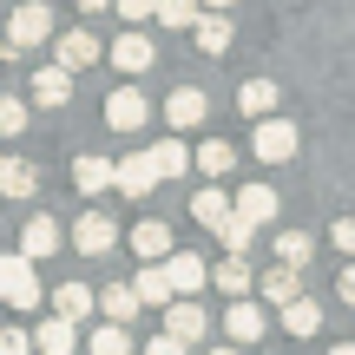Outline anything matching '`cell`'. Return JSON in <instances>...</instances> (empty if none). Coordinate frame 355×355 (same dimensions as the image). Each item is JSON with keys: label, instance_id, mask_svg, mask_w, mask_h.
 <instances>
[{"label": "cell", "instance_id": "6da1fadb", "mask_svg": "<svg viewBox=\"0 0 355 355\" xmlns=\"http://www.w3.org/2000/svg\"><path fill=\"white\" fill-rule=\"evenodd\" d=\"M7 40H13V46H46V40H53V7H46V0H20V7H13L7 13Z\"/></svg>", "mask_w": 355, "mask_h": 355}, {"label": "cell", "instance_id": "7a4b0ae2", "mask_svg": "<svg viewBox=\"0 0 355 355\" xmlns=\"http://www.w3.org/2000/svg\"><path fill=\"white\" fill-rule=\"evenodd\" d=\"M250 152L263 158V165H290V158H296V125H290V119H257Z\"/></svg>", "mask_w": 355, "mask_h": 355}, {"label": "cell", "instance_id": "3957f363", "mask_svg": "<svg viewBox=\"0 0 355 355\" xmlns=\"http://www.w3.org/2000/svg\"><path fill=\"white\" fill-rule=\"evenodd\" d=\"M0 296H7L13 309H40V277H33V263H26L20 250L0 257Z\"/></svg>", "mask_w": 355, "mask_h": 355}, {"label": "cell", "instance_id": "277c9868", "mask_svg": "<svg viewBox=\"0 0 355 355\" xmlns=\"http://www.w3.org/2000/svg\"><path fill=\"white\" fill-rule=\"evenodd\" d=\"M165 283H171V296H198L204 283H211V263H204V257H191V250H171L165 263Z\"/></svg>", "mask_w": 355, "mask_h": 355}, {"label": "cell", "instance_id": "5b68a950", "mask_svg": "<svg viewBox=\"0 0 355 355\" xmlns=\"http://www.w3.org/2000/svg\"><path fill=\"white\" fill-rule=\"evenodd\" d=\"M145 119H152V99H145L139 86H119L112 99H105V125L112 132H139Z\"/></svg>", "mask_w": 355, "mask_h": 355}, {"label": "cell", "instance_id": "8992f818", "mask_svg": "<svg viewBox=\"0 0 355 355\" xmlns=\"http://www.w3.org/2000/svg\"><path fill=\"white\" fill-rule=\"evenodd\" d=\"M73 243H79V257H105L119 243V224L105 211H79V224H73Z\"/></svg>", "mask_w": 355, "mask_h": 355}, {"label": "cell", "instance_id": "52a82bcc", "mask_svg": "<svg viewBox=\"0 0 355 355\" xmlns=\"http://www.w3.org/2000/svg\"><path fill=\"white\" fill-rule=\"evenodd\" d=\"M105 60V46L92 33H60L53 40V66H66V73H86V66H99Z\"/></svg>", "mask_w": 355, "mask_h": 355}, {"label": "cell", "instance_id": "ba28073f", "mask_svg": "<svg viewBox=\"0 0 355 355\" xmlns=\"http://www.w3.org/2000/svg\"><path fill=\"white\" fill-rule=\"evenodd\" d=\"M60 243H66V230L53 224V217H26V224H20V257H26V263H46Z\"/></svg>", "mask_w": 355, "mask_h": 355}, {"label": "cell", "instance_id": "9c48e42d", "mask_svg": "<svg viewBox=\"0 0 355 355\" xmlns=\"http://www.w3.org/2000/svg\"><path fill=\"white\" fill-rule=\"evenodd\" d=\"M204 112H211V99H204L198 86H178L171 99H165V125H171V132H191V125H204Z\"/></svg>", "mask_w": 355, "mask_h": 355}, {"label": "cell", "instance_id": "30bf717a", "mask_svg": "<svg viewBox=\"0 0 355 355\" xmlns=\"http://www.w3.org/2000/svg\"><path fill=\"white\" fill-rule=\"evenodd\" d=\"M152 184H158V171H152V158H145V152L112 158V191H125V198H145Z\"/></svg>", "mask_w": 355, "mask_h": 355}, {"label": "cell", "instance_id": "8fae6325", "mask_svg": "<svg viewBox=\"0 0 355 355\" xmlns=\"http://www.w3.org/2000/svg\"><path fill=\"white\" fill-rule=\"evenodd\" d=\"M165 336H178V343H204V309L198 303H191V296H171V303H165Z\"/></svg>", "mask_w": 355, "mask_h": 355}, {"label": "cell", "instance_id": "7c38bea8", "mask_svg": "<svg viewBox=\"0 0 355 355\" xmlns=\"http://www.w3.org/2000/svg\"><path fill=\"white\" fill-rule=\"evenodd\" d=\"M263 303H250V296H230V309H224V329H230V343H257L263 336Z\"/></svg>", "mask_w": 355, "mask_h": 355}, {"label": "cell", "instance_id": "4fadbf2b", "mask_svg": "<svg viewBox=\"0 0 355 355\" xmlns=\"http://www.w3.org/2000/svg\"><path fill=\"white\" fill-rule=\"evenodd\" d=\"M105 60H112L119 73H145V66L158 60V46H152V40H145V33H119V40H112V53H105Z\"/></svg>", "mask_w": 355, "mask_h": 355}, {"label": "cell", "instance_id": "5bb4252c", "mask_svg": "<svg viewBox=\"0 0 355 355\" xmlns=\"http://www.w3.org/2000/svg\"><path fill=\"white\" fill-rule=\"evenodd\" d=\"M230 211H237V217H250V224H257V230H263V224H270V217H277V211H283V204H277V191H270V184H243V191H237V198H230Z\"/></svg>", "mask_w": 355, "mask_h": 355}, {"label": "cell", "instance_id": "9a60e30c", "mask_svg": "<svg viewBox=\"0 0 355 355\" xmlns=\"http://www.w3.org/2000/svg\"><path fill=\"white\" fill-rule=\"evenodd\" d=\"M33 349H40V355H73V349H79V322L46 316V322L33 329Z\"/></svg>", "mask_w": 355, "mask_h": 355}, {"label": "cell", "instance_id": "2e32d148", "mask_svg": "<svg viewBox=\"0 0 355 355\" xmlns=\"http://www.w3.org/2000/svg\"><path fill=\"white\" fill-rule=\"evenodd\" d=\"M132 250H139L145 263L171 257V224H165V217H145V224H132Z\"/></svg>", "mask_w": 355, "mask_h": 355}, {"label": "cell", "instance_id": "e0dca14e", "mask_svg": "<svg viewBox=\"0 0 355 355\" xmlns=\"http://www.w3.org/2000/svg\"><path fill=\"white\" fill-rule=\"evenodd\" d=\"M191 40H198V53H211V60H217V53H230V40H237V33H230L224 13H198V20H191Z\"/></svg>", "mask_w": 355, "mask_h": 355}, {"label": "cell", "instance_id": "ac0fdd59", "mask_svg": "<svg viewBox=\"0 0 355 355\" xmlns=\"http://www.w3.org/2000/svg\"><path fill=\"white\" fill-rule=\"evenodd\" d=\"M73 99V73L66 66H40L33 73V105H66Z\"/></svg>", "mask_w": 355, "mask_h": 355}, {"label": "cell", "instance_id": "d6986e66", "mask_svg": "<svg viewBox=\"0 0 355 355\" xmlns=\"http://www.w3.org/2000/svg\"><path fill=\"white\" fill-rule=\"evenodd\" d=\"M92 309H105V322H132L145 303L132 296V283H105V296H92Z\"/></svg>", "mask_w": 355, "mask_h": 355}, {"label": "cell", "instance_id": "ffe728a7", "mask_svg": "<svg viewBox=\"0 0 355 355\" xmlns=\"http://www.w3.org/2000/svg\"><path fill=\"white\" fill-rule=\"evenodd\" d=\"M73 184H79V198L112 191V158H73Z\"/></svg>", "mask_w": 355, "mask_h": 355}, {"label": "cell", "instance_id": "44dd1931", "mask_svg": "<svg viewBox=\"0 0 355 355\" xmlns=\"http://www.w3.org/2000/svg\"><path fill=\"white\" fill-rule=\"evenodd\" d=\"M290 296H303V270H290V263H270L263 270V303H290Z\"/></svg>", "mask_w": 355, "mask_h": 355}, {"label": "cell", "instance_id": "7402d4cb", "mask_svg": "<svg viewBox=\"0 0 355 355\" xmlns=\"http://www.w3.org/2000/svg\"><path fill=\"white\" fill-rule=\"evenodd\" d=\"M283 329L290 336H316L322 329V303L316 296H290V303H283Z\"/></svg>", "mask_w": 355, "mask_h": 355}, {"label": "cell", "instance_id": "603a6c76", "mask_svg": "<svg viewBox=\"0 0 355 355\" xmlns=\"http://www.w3.org/2000/svg\"><path fill=\"white\" fill-rule=\"evenodd\" d=\"M191 165H198V171H204V178L217 184V178H230V165H237V152H230L224 139H204L198 152H191Z\"/></svg>", "mask_w": 355, "mask_h": 355}, {"label": "cell", "instance_id": "cb8c5ba5", "mask_svg": "<svg viewBox=\"0 0 355 355\" xmlns=\"http://www.w3.org/2000/svg\"><path fill=\"white\" fill-rule=\"evenodd\" d=\"M270 105H277V86L270 79H243L237 86V112L243 119H270Z\"/></svg>", "mask_w": 355, "mask_h": 355}, {"label": "cell", "instance_id": "d4e9b609", "mask_svg": "<svg viewBox=\"0 0 355 355\" xmlns=\"http://www.w3.org/2000/svg\"><path fill=\"white\" fill-rule=\"evenodd\" d=\"M132 296H139V303H152V309H165V303H171L165 270H158V263H139V277H132Z\"/></svg>", "mask_w": 355, "mask_h": 355}, {"label": "cell", "instance_id": "484cf974", "mask_svg": "<svg viewBox=\"0 0 355 355\" xmlns=\"http://www.w3.org/2000/svg\"><path fill=\"white\" fill-rule=\"evenodd\" d=\"M145 158H152V171H158V178H184V171H191V152H184L178 139H158Z\"/></svg>", "mask_w": 355, "mask_h": 355}, {"label": "cell", "instance_id": "4316f807", "mask_svg": "<svg viewBox=\"0 0 355 355\" xmlns=\"http://www.w3.org/2000/svg\"><path fill=\"white\" fill-rule=\"evenodd\" d=\"M53 316H66V322L92 316V290L86 283H60V290H53Z\"/></svg>", "mask_w": 355, "mask_h": 355}, {"label": "cell", "instance_id": "83f0119b", "mask_svg": "<svg viewBox=\"0 0 355 355\" xmlns=\"http://www.w3.org/2000/svg\"><path fill=\"white\" fill-rule=\"evenodd\" d=\"M191 217H198L204 230H217V224H224V217H230V198H224V191H217V184H204L198 198H191Z\"/></svg>", "mask_w": 355, "mask_h": 355}, {"label": "cell", "instance_id": "f1b7e54d", "mask_svg": "<svg viewBox=\"0 0 355 355\" xmlns=\"http://www.w3.org/2000/svg\"><path fill=\"white\" fill-rule=\"evenodd\" d=\"M309 257H316V237H309V230H283V237H277V263L303 270Z\"/></svg>", "mask_w": 355, "mask_h": 355}, {"label": "cell", "instance_id": "f546056e", "mask_svg": "<svg viewBox=\"0 0 355 355\" xmlns=\"http://www.w3.org/2000/svg\"><path fill=\"white\" fill-rule=\"evenodd\" d=\"M0 191H7V198H33V191H40V171L26 165V158H7V171H0Z\"/></svg>", "mask_w": 355, "mask_h": 355}, {"label": "cell", "instance_id": "4dcf8cb0", "mask_svg": "<svg viewBox=\"0 0 355 355\" xmlns=\"http://www.w3.org/2000/svg\"><path fill=\"white\" fill-rule=\"evenodd\" d=\"M86 349H92V355H132V329H125V322H99Z\"/></svg>", "mask_w": 355, "mask_h": 355}, {"label": "cell", "instance_id": "1f68e13d", "mask_svg": "<svg viewBox=\"0 0 355 355\" xmlns=\"http://www.w3.org/2000/svg\"><path fill=\"white\" fill-rule=\"evenodd\" d=\"M217 237H224V250H230V257H243V250H250V237H257V224H250V217H237V211H230L224 224H217Z\"/></svg>", "mask_w": 355, "mask_h": 355}, {"label": "cell", "instance_id": "d6a6232c", "mask_svg": "<svg viewBox=\"0 0 355 355\" xmlns=\"http://www.w3.org/2000/svg\"><path fill=\"white\" fill-rule=\"evenodd\" d=\"M217 290L224 296H250V263H243V257H224V263H217Z\"/></svg>", "mask_w": 355, "mask_h": 355}, {"label": "cell", "instance_id": "836d02e7", "mask_svg": "<svg viewBox=\"0 0 355 355\" xmlns=\"http://www.w3.org/2000/svg\"><path fill=\"white\" fill-rule=\"evenodd\" d=\"M158 26H178V33H191V20H198V0H158Z\"/></svg>", "mask_w": 355, "mask_h": 355}, {"label": "cell", "instance_id": "e575fe53", "mask_svg": "<svg viewBox=\"0 0 355 355\" xmlns=\"http://www.w3.org/2000/svg\"><path fill=\"white\" fill-rule=\"evenodd\" d=\"M13 132H26V99H7L0 92V139H13Z\"/></svg>", "mask_w": 355, "mask_h": 355}, {"label": "cell", "instance_id": "d590c367", "mask_svg": "<svg viewBox=\"0 0 355 355\" xmlns=\"http://www.w3.org/2000/svg\"><path fill=\"white\" fill-rule=\"evenodd\" d=\"M0 355H33V336L26 329H0Z\"/></svg>", "mask_w": 355, "mask_h": 355}, {"label": "cell", "instance_id": "8d00e7d4", "mask_svg": "<svg viewBox=\"0 0 355 355\" xmlns=\"http://www.w3.org/2000/svg\"><path fill=\"white\" fill-rule=\"evenodd\" d=\"M112 7H119V13H125V20H132V26H139V20H152V7H158V0H112Z\"/></svg>", "mask_w": 355, "mask_h": 355}, {"label": "cell", "instance_id": "74e56055", "mask_svg": "<svg viewBox=\"0 0 355 355\" xmlns=\"http://www.w3.org/2000/svg\"><path fill=\"white\" fill-rule=\"evenodd\" d=\"M329 237H336V250H343V257H355V217H343V224H336Z\"/></svg>", "mask_w": 355, "mask_h": 355}, {"label": "cell", "instance_id": "f35d334b", "mask_svg": "<svg viewBox=\"0 0 355 355\" xmlns=\"http://www.w3.org/2000/svg\"><path fill=\"white\" fill-rule=\"evenodd\" d=\"M145 355H184V343H178V336H152V343H145Z\"/></svg>", "mask_w": 355, "mask_h": 355}, {"label": "cell", "instance_id": "ab89813d", "mask_svg": "<svg viewBox=\"0 0 355 355\" xmlns=\"http://www.w3.org/2000/svg\"><path fill=\"white\" fill-rule=\"evenodd\" d=\"M336 290H343V303H355V263L343 270V283H336Z\"/></svg>", "mask_w": 355, "mask_h": 355}, {"label": "cell", "instance_id": "60d3db41", "mask_svg": "<svg viewBox=\"0 0 355 355\" xmlns=\"http://www.w3.org/2000/svg\"><path fill=\"white\" fill-rule=\"evenodd\" d=\"M73 7H79V13H105L112 0H73Z\"/></svg>", "mask_w": 355, "mask_h": 355}, {"label": "cell", "instance_id": "b9f144b4", "mask_svg": "<svg viewBox=\"0 0 355 355\" xmlns=\"http://www.w3.org/2000/svg\"><path fill=\"white\" fill-rule=\"evenodd\" d=\"M329 355H355V343H336V349H329Z\"/></svg>", "mask_w": 355, "mask_h": 355}, {"label": "cell", "instance_id": "7bdbcfd3", "mask_svg": "<svg viewBox=\"0 0 355 355\" xmlns=\"http://www.w3.org/2000/svg\"><path fill=\"white\" fill-rule=\"evenodd\" d=\"M224 7H230V0H211V13H224Z\"/></svg>", "mask_w": 355, "mask_h": 355}, {"label": "cell", "instance_id": "ee69618b", "mask_svg": "<svg viewBox=\"0 0 355 355\" xmlns=\"http://www.w3.org/2000/svg\"><path fill=\"white\" fill-rule=\"evenodd\" d=\"M211 355H237V349H211Z\"/></svg>", "mask_w": 355, "mask_h": 355}, {"label": "cell", "instance_id": "f6af8a7d", "mask_svg": "<svg viewBox=\"0 0 355 355\" xmlns=\"http://www.w3.org/2000/svg\"><path fill=\"white\" fill-rule=\"evenodd\" d=\"M0 171H7V158H0Z\"/></svg>", "mask_w": 355, "mask_h": 355}]
</instances>
